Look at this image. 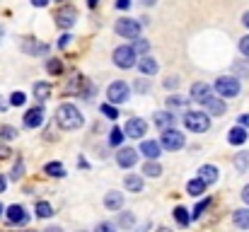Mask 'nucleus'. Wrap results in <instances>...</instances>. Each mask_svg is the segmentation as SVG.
I'll return each mask as SVG.
<instances>
[{"label": "nucleus", "mask_w": 249, "mask_h": 232, "mask_svg": "<svg viewBox=\"0 0 249 232\" xmlns=\"http://www.w3.org/2000/svg\"><path fill=\"white\" fill-rule=\"evenodd\" d=\"M83 114H80V109L75 107V104H61L58 109H56V124L63 128V131H75V128H80L83 126Z\"/></svg>", "instance_id": "1"}, {"label": "nucleus", "mask_w": 249, "mask_h": 232, "mask_svg": "<svg viewBox=\"0 0 249 232\" xmlns=\"http://www.w3.org/2000/svg\"><path fill=\"white\" fill-rule=\"evenodd\" d=\"M184 126L194 133H203V131H208L211 121H208V114H203V111H186L184 114Z\"/></svg>", "instance_id": "2"}, {"label": "nucleus", "mask_w": 249, "mask_h": 232, "mask_svg": "<svg viewBox=\"0 0 249 232\" xmlns=\"http://www.w3.org/2000/svg\"><path fill=\"white\" fill-rule=\"evenodd\" d=\"M116 34L119 36H124V39H138L141 36V22H136V19H131V17H121V19H116Z\"/></svg>", "instance_id": "3"}, {"label": "nucleus", "mask_w": 249, "mask_h": 232, "mask_svg": "<svg viewBox=\"0 0 249 232\" xmlns=\"http://www.w3.org/2000/svg\"><path fill=\"white\" fill-rule=\"evenodd\" d=\"M215 92H218L220 97H228V99H230V97H237V94H240V80L235 75L218 77V80H215Z\"/></svg>", "instance_id": "4"}, {"label": "nucleus", "mask_w": 249, "mask_h": 232, "mask_svg": "<svg viewBox=\"0 0 249 232\" xmlns=\"http://www.w3.org/2000/svg\"><path fill=\"white\" fill-rule=\"evenodd\" d=\"M107 97H109V104H124L131 97V87L124 80H116L107 87Z\"/></svg>", "instance_id": "5"}, {"label": "nucleus", "mask_w": 249, "mask_h": 232, "mask_svg": "<svg viewBox=\"0 0 249 232\" xmlns=\"http://www.w3.org/2000/svg\"><path fill=\"white\" fill-rule=\"evenodd\" d=\"M114 63L119 68H124V71H128V68L136 66V51L131 49V44H124V46L114 49Z\"/></svg>", "instance_id": "6"}, {"label": "nucleus", "mask_w": 249, "mask_h": 232, "mask_svg": "<svg viewBox=\"0 0 249 232\" xmlns=\"http://www.w3.org/2000/svg\"><path fill=\"white\" fill-rule=\"evenodd\" d=\"M160 145H162L165 150H169V153H174V150H181V148H184V136H181L177 128H167V131H162Z\"/></svg>", "instance_id": "7"}, {"label": "nucleus", "mask_w": 249, "mask_h": 232, "mask_svg": "<svg viewBox=\"0 0 249 232\" xmlns=\"http://www.w3.org/2000/svg\"><path fill=\"white\" fill-rule=\"evenodd\" d=\"M75 19H78V12H75V7H71V5H63V7L56 12V24H58L61 29H71V27L75 24Z\"/></svg>", "instance_id": "8"}, {"label": "nucleus", "mask_w": 249, "mask_h": 232, "mask_svg": "<svg viewBox=\"0 0 249 232\" xmlns=\"http://www.w3.org/2000/svg\"><path fill=\"white\" fill-rule=\"evenodd\" d=\"M145 131H148V124L143 119H128L126 121V128H124V136H128V138H143Z\"/></svg>", "instance_id": "9"}, {"label": "nucleus", "mask_w": 249, "mask_h": 232, "mask_svg": "<svg viewBox=\"0 0 249 232\" xmlns=\"http://www.w3.org/2000/svg\"><path fill=\"white\" fill-rule=\"evenodd\" d=\"M201 104H203V109L208 111V116H223V114H225V102H223L220 97H213V94H211V97L203 99Z\"/></svg>", "instance_id": "10"}, {"label": "nucleus", "mask_w": 249, "mask_h": 232, "mask_svg": "<svg viewBox=\"0 0 249 232\" xmlns=\"http://www.w3.org/2000/svg\"><path fill=\"white\" fill-rule=\"evenodd\" d=\"M7 223L10 225H27L29 223V213L22 206H10L7 208Z\"/></svg>", "instance_id": "11"}, {"label": "nucleus", "mask_w": 249, "mask_h": 232, "mask_svg": "<svg viewBox=\"0 0 249 232\" xmlns=\"http://www.w3.org/2000/svg\"><path fill=\"white\" fill-rule=\"evenodd\" d=\"M44 124V107H32L24 114V126L27 128H39Z\"/></svg>", "instance_id": "12"}, {"label": "nucleus", "mask_w": 249, "mask_h": 232, "mask_svg": "<svg viewBox=\"0 0 249 232\" xmlns=\"http://www.w3.org/2000/svg\"><path fill=\"white\" fill-rule=\"evenodd\" d=\"M116 162H119V167L131 169V167L138 162V153H136L133 148H121V150H119V155H116Z\"/></svg>", "instance_id": "13"}, {"label": "nucleus", "mask_w": 249, "mask_h": 232, "mask_svg": "<svg viewBox=\"0 0 249 232\" xmlns=\"http://www.w3.org/2000/svg\"><path fill=\"white\" fill-rule=\"evenodd\" d=\"M213 94V87L208 85V82H194L191 85V99L194 102H203V99H208Z\"/></svg>", "instance_id": "14"}, {"label": "nucleus", "mask_w": 249, "mask_h": 232, "mask_svg": "<svg viewBox=\"0 0 249 232\" xmlns=\"http://www.w3.org/2000/svg\"><path fill=\"white\" fill-rule=\"evenodd\" d=\"M198 179L208 186V184H215L218 181V167L215 164H203L201 169H198Z\"/></svg>", "instance_id": "15"}, {"label": "nucleus", "mask_w": 249, "mask_h": 232, "mask_svg": "<svg viewBox=\"0 0 249 232\" xmlns=\"http://www.w3.org/2000/svg\"><path fill=\"white\" fill-rule=\"evenodd\" d=\"M104 206H107V211H121V206H124V194L109 191V194L104 196Z\"/></svg>", "instance_id": "16"}, {"label": "nucleus", "mask_w": 249, "mask_h": 232, "mask_svg": "<svg viewBox=\"0 0 249 232\" xmlns=\"http://www.w3.org/2000/svg\"><path fill=\"white\" fill-rule=\"evenodd\" d=\"M138 68H141V73H143L145 77H150V75H155V73H158V61H155L153 56H148V54H145V56L141 58Z\"/></svg>", "instance_id": "17"}, {"label": "nucleus", "mask_w": 249, "mask_h": 232, "mask_svg": "<svg viewBox=\"0 0 249 232\" xmlns=\"http://www.w3.org/2000/svg\"><path fill=\"white\" fill-rule=\"evenodd\" d=\"M153 121H155V126H158L160 131H167V128L174 126V116H172V111H158Z\"/></svg>", "instance_id": "18"}, {"label": "nucleus", "mask_w": 249, "mask_h": 232, "mask_svg": "<svg viewBox=\"0 0 249 232\" xmlns=\"http://www.w3.org/2000/svg\"><path fill=\"white\" fill-rule=\"evenodd\" d=\"M22 49H24L27 54H34V56H44V54H49V46H46V44H36L34 39H24Z\"/></svg>", "instance_id": "19"}, {"label": "nucleus", "mask_w": 249, "mask_h": 232, "mask_svg": "<svg viewBox=\"0 0 249 232\" xmlns=\"http://www.w3.org/2000/svg\"><path fill=\"white\" fill-rule=\"evenodd\" d=\"M141 153L145 155L148 160H158V157H160V143H155V141H143V143H141Z\"/></svg>", "instance_id": "20"}, {"label": "nucleus", "mask_w": 249, "mask_h": 232, "mask_svg": "<svg viewBox=\"0 0 249 232\" xmlns=\"http://www.w3.org/2000/svg\"><path fill=\"white\" fill-rule=\"evenodd\" d=\"M228 143H232V145H242V143H247V128L235 126V128L228 133Z\"/></svg>", "instance_id": "21"}, {"label": "nucleus", "mask_w": 249, "mask_h": 232, "mask_svg": "<svg viewBox=\"0 0 249 232\" xmlns=\"http://www.w3.org/2000/svg\"><path fill=\"white\" fill-rule=\"evenodd\" d=\"M83 87H85V77L83 75H73V80H68L66 85V94H83Z\"/></svg>", "instance_id": "22"}, {"label": "nucleus", "mask_w": 249, "mask_h": 232, "mask_svg": "<svg viewBox=\"0 0 249 232\" xmlns=\"http://www.w3.org/2000/svg\"><path fill=\"white\" fill-rule=\"evenodd\" d=\"M34 97L39 102H46L51 97V85L49 82H34Z\"/></svg>", "instance_id": "23"}, {"label": "nucleus", "mask_w": 249, "mask_h": 232, "mask_svg": "<svg viewBox=\"0 0 249 232\" xmlns=\"http://www.w3.org/2000/svg\"><path fill=\"white\" fill-rule=\"evenodd\" d=\"M124 186H126L128 191H133V194H138V191L143 189V179H141L138 174H128V177L124 179Z\"/></svg>", "instance_id": "24"}, {"label": "nucleus", "mask_w": 249, "mask_h": 232, "mask_svg": "<svg viewBox=\"0 0 249 232\" xmlns=\"http://www.w3.org/2000/svg\"><path fill=\"white\" fill-rule=\"evenodd\" d=\"M235 225H237L240 230H249V208L235 211Z\"/></svg>", "instance_id": "25"}, {"label": "nucleus", "mask_w": 249, "mask_h": 232, "mask_svg": "<svg viewBox=\"0 0 249 232\" xmlns=\"http://www.w3.org/2000/svg\"><path fill=\"white\" fill-rule=\"evenodd\" d=\"M44 172H46L49 177H56V179L66 177V167H63L61 162H49V164L44 167Z\"/></svg>", "instance_id": "26"}, {"label": "nucleus", "mask_w": 249, "mask_h": 232, "mask_svg": "<svg viewBox=\"0 0 249 232\" xmlns=\"http://www.w3.org/2000/svg\"><path fill=\"white\" fill-rule=\"evenodd\" d=\"M143 174H145V177H160V174H162V167H160L155 160H148L145 167H143Z\"/></svg>", "instance_id": "27"}, {"label": "nucleus", "mask_w": 249, "mask_h": 232, "mask_svg": "<svg viewBox=\"0 0 249 232\" xmlns=\"http://www.w3.org/2000/svg\"><path fill=\"white\" fill-rule=\"evenodd\" d=\"M186 191H189L191 196H201V194L206 191V184H203L201 179H191V181L186 184Z\"/></svg>", "instance_id": "28"}, {"label": "nucleus", "mask_w": 249, "mask_h": 232, "mask_svg": "<svg viewBox=\"0 0 249 232\" xmlns=\"http://www.w3.org/2000/svg\"><path fill=\"white\" fill-rule=\"evenodd\" d=\"M232 71H235V77H249V58L237 61V63L232 66Z\"/></svg>", "instance_id": "29"}, {"label": "nucleus", "mask_w": 249, "mask_h": 232, "mask_svg": "<svg viewBox=\"0 0 249 232\" xmlns=\"http://www.w3.org/2000/svg\"><path fill=\"white\" fill-rule=\"evenodd\" d=\"M36 215H39V218H51V215H53V208H51V203H46V201H39V203H36Z\"/></svg>", "instance_id": "30"}, {"label": "nucleus", "mask_w": 249, "mask_h": 232, "mask_svg": "<svg viewBox=\"0 0 249 232\" xmlns=\"http://www.w3.org/2000/svg\"><path fill=\"white\" fill-rule=\"evenodd\" d=\"M174 218H177V223H179L181 228H186V225H189V220H191V218H189V211H186V208H181V206H179V208H174Z\"/></svg>", "instance_id": "31"}, {"label": "nucleus", "mask_w": 249, "mask_h": 232, "mask_svg": "<svg viewBox=\"0 0 249 232\" xmlns=\"http://www.w3.org/2000/svg\"><path fill=\"white\" fill-rule=\"evenodd\" d=\"M235 167H237L240 172L249 169V153H237L235 155Z\"/></svg>", "instance_id": "32"}, {"label": "nucleus", "mask_w": 249, "mask_h": 232, "mask_svg": "<svg viewBox=\"0 0 249 232\" xmlns=\"http://www.w3.org/2000/svg\"><path fill=\"white\" fill-rule=\"evenodd\" d=\"M131 49L136 51V54H148V49H150V44L145 41V39H133V44H131Z\"/></svg>", "instance_id": "33"}, {"label": "nucleus", "mask_w": 249, "mask_h": 232, "mask_svg": "<svg viewBox=\"0 0 249 232\" xmlns=\"http://www.w3.org/2000/svg\"><path fill=\"white\" fill-rule=\"evenodd\" d=\"M46 71H49L51 75H61L63 66H61V61H58V58H49V61H46Z\"/></svg>", "instance_id": "34"}, {"label": "nucleus", "mask_w": 249, "mask_h": 232, "mask_svg": "<svg viewBox=\"0 0 249 232\" xmlns=\"http://www.w3.org/2000/svg\"><path fill=\"white\" fill-rule=\"evenodd\" d=\"M124 138H126V136H124V131H121V128H114V131L109 133V145H114V148H116V145H121V143H124Z\"/></svg>", "instance_id": "35"}, {"label": "nucleus", "mask_w": 249, "mask_h": 232, "mask_svg": "<svg viewBox=\"0 0 249 232\" xmlns=\"http://www.w3.org/2000/svg\"><path fill=\"white\" fill-rule=\"evenodd\" d=\"M0 138H2V141H15V138H17V128H12V126H0Z\"/></svg>", "instance_id": "36"}, {"label": "nucleus", "mask_w": 249, "mask_h": 232, "mask_svg": "<svg viewBox=\"0 0 249 232\" xmlns=\"http://www.w3.org/2000/svg\"><path fill=\"white\" fill-rule=\"evenodd\" d=\"M186 104H189V99H186V97H179V94L167 97V107H186Z\"/></svg>", "instance_id": "37"}, {"label": "nucleus", "mask_w": 249, "mask_h": 232, "mask_svg": "<svg viewBox=\"0 0 249 232\" xmlns=\"http://www.w3.org/2000/svg\"><path fill=\"white\" fill-rule=\"evenodd\" d=\"M102 114H104L107 119H111V121H114V119H119L116 107H114V104H109V102H107V104H102Z\"/></svg>", "instance_id": "38"}, {"label": "nucleus", "mask_w": 249, "mask_h": 232, "mask_svg": "<svg viewBox=\"0 0 249 232\" xmlns=\"http://www.w3.org/2000/svg\"><path fill=\"white\" fill-rule=\"evenodd\" d=\"M24 102H27L24 92H12V94H10V104H12V107H22Z\"/></svg>", "instance_id": "39"}, {"label": "nucleus", "mask_w": 249, "mask_h": 232, "mask_svg": "<svg viewBox=\"0 0 249 232\" xmlns=\"http://www.w3.org/2000/svg\"><path fill=\"white\" fill-rule=\"evenodd\" d=\"M133 223H136V218L131 213H121V218H119V225L121 228H133Z\"/></svg>", "instance_id": "40"}, {"label": "nucleus", "mask_w": 249, "mask_h": 232, "mask_svg": "<svg viewBox=\"0 0 249 232\" xmlns=\"http://www.w3.org/2000/svg\"><path fill=\"white\" fill-rule=\"evenodd\" d=\"M94 232H116V225L109 223V220H102V223L94 228Z\"/></svg>", "instance_id": "41"}, {"label": "nucleus", "mask_w": 249, "mask_h": 232, "mask_svg": "<svg viewBox=\"0 0 249 232\" xmlns=\"http://www.w3.org/2000/svg\"><path fill=\"white\" fill-rule=\"evenodd\" d=\"M208 206H211V198H208V201H201V203H198V206L194 208V218H201V213H203V211H206Z\"/></svg>", "instance_id": "42"}, {"label": "nucleus", "mask_w": 249, "mask_h": 232, "mask_svg": "<svg viewBox=\"0 0 249 232\" xmlns=\"http://www.w3.org/2000/svg\"><path fill=\"white\" fill-rule=\"evenodd\" d=\"M240 51H242V56H245V58H249V34L240 39Z\"/></svg>", "instance_id": "43"}, {"label": "nucleus", "mask_w": 249, "mask_h": 232, "mask_svg": "<svg viewBox=\"0 0 249 232\" xmlns=\"http://www.w3.org/2000/svg\"><path fill=\"white\" fill-rule=\"evenodd\" d=\"M22 167H24V164H22V160H19V162L12 167V174H10V177H12V179H19V177H22Z\"/></svg>", "instance_id": "44"}, {"label": "nucleus", "mask_w": 249, "mask_h": 232, "mask_svg": "<svg viewBox=\"0 0 249 232\" xmlns=\"http://www.w3.org/2000/svg\"><path fill=\"white\" fill-rule=\"evenodd\" d=\"M71 39H73V36H71V34H63V36H61V39H58V46H61V49H66V46H68V44H71Z\"/></svg>", "instance_id": "45"}, {"label": "nucleus", "mask_w": 249, "mask_h": 232, "mask_svg": "<svg viewBox=\"0 0 249 232\" xmlns=\"http://www.w3.org/2000/svg\"><path fill=\"white\" fill-rule=\"evenodd\" d=\"M177 85H179V80H177V77H167V80H165V87H167V89H174Z\"/></svg>", "instance_id": "46"}, {"label": "nucleus", "mask_w": 249, "mask_h": 232, "mask_svg": "<svg viewBox=\"0 0 249 232\" xmlns=\"http://www.w3.org/2000/svg\"><path fill=\"white\" fill-rule=\"evenodd\" d=\"M116 7L119 10H128L131 7V0H116Z\"/></svg>", "instance_id": "47"}, {"label": "nucleus", "mask_w": 249, "mask_h": 232, "mask_svg": "<svg viewBox=\"0 0 249 232\" xmlns=\"http://www.w3.org/2000/svg\"><path fill=\"white\" fill-rule=\"evenodd\" d=\"M240 126H242V128H249V114H242V116H240Z\"/></svg>", "instance_id": "48"}, {"label": "nucleus", "mask_w": 249, "mask_h": 232, "mask_svg": "<svg viewBox=\"0 0 249 232\" xmlns=\"http://www.w3.org/2000/svg\"><path fill=\"white\" fill-rule=\"evenodd\" d=\"M242 201H245V203L249 206V184L245 186V189H242Z\"/></svg>", "instance_id": "49"}, {"label": "nucleus", "mask_w": 249, "mask_h": 232, "mask_svg": "<svg viewBox=\"0 0 249 232\" xmlns=\"http://www.w3.org/2000/svg\"><path fill=\"white\" fill-rule=\"evenodd\" d=\"M32 5H34V7H46L49 0H32Z\"/></svg>", "instance_id": "50"}, {"label": "nucleus", "mask_w": 249, "mask_h": 232, "mask_svg": "<svg viewBox=\"0 0 249 232\" xmlns=\"http://www.w3.org/2000/svg\"><path fill=\"white\" fill-rule=\"evenodd\" d=\"M7 155H10L7 145H2V143H0V157H7Z\"/></svg>", "instance_id": "51"}, {"label": "nucleus", "mask_w": 249, "mask_h": 232, "mask_svg": "<svg viewBox=\"0 0 249 232\" xmlns=\"http://www.w3.org/2000/svg\"><path fill=\"white\" fill-rule=\"evenodd\" d=\"M242 24H245V27H247V29H249V10H247V12H245V15H242Z\"/></svg>", "instance_id": "52"}, {"label": "nucleus", "mask_w": 249, "mask_h": 232, "mask_svg": "<svg viewBox=\"0 0 249 232\" xmlns=\"http://www.w3.org/2000/svg\"><path fill=\"white\" fill-rule=\"evenodd\" d=\"M136 87H138V89H141V92H145V89H148V85H145V80H141V82H138V85H136Z\"/></svg>", "instance_id": "53"}, {"label": "nucleus", "mask_w": 249, "mask_h": 232, "mask_svg": "<svg viewBox=\"0 0 249 232\" xmlns=\"http://www.w3.org/2000/svg\"><path fill=\"white\" fill-rule=\"evenodd\" d=\"M5 186H7V181H5V177H0V194L5 191Z\"/></svg>", "instance_id": "54"}, {"label": "nucleus", "mask_w": 249, "mask_h": 232, "mask_svg": "<svg viewBox=\"0 0 249 232\" xmlns=\"http://www.w3.org/2000/svg\"><path fill=\"white\" fill-rule=\"evenodd\" d=\"M97 2H99V0H87V5H89V7H97Z\"/></svg>", "instance_id": "55"}, {"label": "nucleus", "mask_w": 249, "mask_h": 232, "mask_svg": "<svg viewBox=\"0 0 249 232\" xmlns=\"http://www.w3.org/2000/svg\"><path fill=\"white\" fill-rule=\"evenodd\" d=\"M44 232H63L61 228H49V230H44Z\"/></svg>", "instance_id": "56"}, {"label": "nucleus", "mask_w": 249, "mask_h": 232, "mask_svg": "<svg viewBox=\"0 0 249 232\" xmlns=\"http://www.w3.org/2000/svg\"><path fill=\"white\" fill-rule=\"evenodd\" d=\"M143 5H155V0H141Z\"/></svg>", "instance_id": "57"}, {"label": "nucleus", "mask_w": 249, "mask_h": 232, "mask_svg": "<svg viewBox=\"0 0 249 232\" xmlns=\"http://www.w3.org/2000/svg\"><path fill=\"white\" fill-rule=\"evenodd\" d=\"M5 107H7V104H5V102H2V99H0V111H2V109H5Z\"/></svg>", "instance_id": "58"}, {"label": "nucleus", "mask_w": 249, "mask_h": 232, "mask_svg": "<svg viewBox=\"0 0 249 232\" xmlns=\"http://www.w3.org/2000/svg\"><path fill=\"white\" fill-rule=\"evenodd\" d=\"M0 39H2V27H0Z\"/></svg>", "instance_id": "59"}, {"label": "nucleus", "mask_w": 249, "mask_h": 232, "mask_svg": "<svg viewBox=\"0 0 249 232\" xmlns=\"http://www.w3.org/2000/svg\"><path fill=\"white\" fill-rule=\"evenodd\" d=\"M56 2H66V0H56Z\"/></svg>", "instance_id": "60"}, {"label": "nucleus", "mask_w": 249, "mask_h": 232, "mask_svg": "<svg viewBox=\"0 0 249 232\" xmlns=\"http://www.w3.org/2000/svg\"><path fill=\"white\" fill-rule=\"evenodd\" d=\"M160 232H169V230H160Z\"/></svg>", "instance_id": "61"}, {"label": "nucleus", "mask_w": 249, "mask_h": 232, "mask_svg": "<svg viewBox=\"0 0 249 232\" xmlns=\"http://www.w3.org/2000/svg\"><path fill=\"white\" fill-rule=\"evenodd\" d=\"M0 213H2V206H0Z\"/></svg>", "instance_id": "62"}]
</instances>
